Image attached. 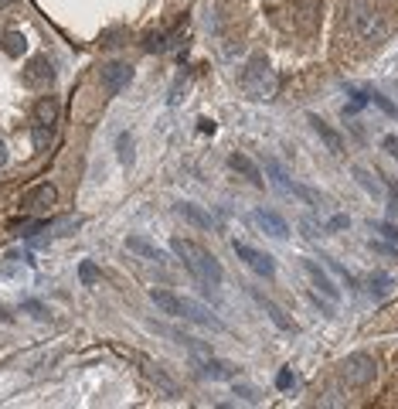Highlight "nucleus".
I'll return each mask as SVG.
<instances>
[{"label":"nucleus","mask_w":398,"mask_h":409,"mask_svg":"<svg viewBox=\"0 0 398 409\" xmlns=\"http://www.w3.org/2000/svg\"><path fill=\"white\" fill-rule=\"evenodd\" d=\"M242 93L248 99H255V102H269V99H276V89H279V78H276V69H272V61L269 55L263 52H255V55H248L246 69H242Z\"/></svg>","instance_id":"nucleus-2"},{"label":"nucleus","mask_w":398,"mask_h":409,"mask_svg":"<svg viewBox=\"0 0 398 409\" xmlns=\"http://www.w3.org/2000/svg\"><path fill=\"white\" fill-rule=\"evenodd\" d=\"M201 369H205V375L215 379V382H231V379L239 375V365L222 362V358H205V362H201Z\"/></svg>","instance_id":"nucleus-19"},{"label":"nucleus","mask_w":398,"mask_h":409,"mask_svg":"<svg viewBox=\"0 0 398 409\" xmlns=\"http://www.w3.org/2000/svg\"><path fill=\"white\" fill-rule=\"evenodd\" d=\"M276 386H279V389H289V386H293V375H289V372H279Z\"/></svg>","instance_id":"nucleus-39"},{"label":"nucleus","mask_w":398,"mask_h":409,"mask_svg":"<svg viewBox=\"0 0 398 409\" xmlns=\"http://www.w3.org/2000/svg\"><path fill=\"white\" fill-rule=\"evenodd\" d=\"M235 253H239V259L246 263L252 273H259V276H276V259L272 256L259 253V249H252V246H246V242H235Z\"/></svg>","instance_id":"nucleus-8"},{"label":"nucleus","mask_w":398,"mask_h":409,"mask_svg":"<svg viewBox=\"0 0 398 409\" xmlns=\"http://www.w3.org/2000/svg\"><path fill=\"white\" fill-rule=\"evenodd\" d=\"M392 287H395V280H392L388 273H371V276H368V293H371L375 300H385V297L392 293Z\"/></svg>","instance_id":"nucleus-22"},{"label":"nucleus","mask_w":398,"mask_h":409,"mask_svg":"<svg viewBox=\"0 0 398 409\" xmlns=\"http://www.w3.org/2000/svg\"><path fill=\"white\" fill-rule=\"evenodd\" d=\"M150 300L160 307V314H171V317H184V297H177L171 290H160V287H153L150 290Z\"/></svg>","instance_id":"nucleus-16"},{"label":"nucleus","mask_w":398,"mask_h":409,"mask_svg":"<svg viewBox=\"0 0 398 409\" xmlns=\"http://www.w3.org/2000/svg\"><path fill=\"white\" fill-rule=\"evenodd\" d=\"M371 102L378 106L381 113H388V117H392V119H398V109H395V106H392V99H388V96H381V93H375V96H371Z\"/></svg>","instance_id":"nucleus-30"},{"label":"nucleus","mask_w":398,"mask_h":409,"mask_svg":"<svg viewBox=\"0 0 398 409\" xmlns=\"http://www.w3.org/2000/svg\"><path fill=\"white\" fill-rule=\"evenodd\" d=\"M184 82H188V76H181L177 82H174L171 96H167V102H171V106H177V102H181V89H184Z\"/></svg>","instance_id":"nucleus-35"},{"label":"nucleus","mask_w":398,"mask_h":409,"mask_svg":"<svg viewBox=\"0 0 398 409\" xmlns=\"http://www.w3.org/2000/svg\"><path fill=\"white\" fill-rule=\"evenodd\" d=\"M11 4H14V0H0V7H11Z\"/></svg>","instance_id":"nucleus-42"},{"label":"nucleus","mask_w":398,"mask_h":409,"mask_svg":"<svg viewBox=\"0 0 398 409\" xmlns=\"http://www.w3.org/2000/svg\"><path fill=\"white\" fill-rule=\"evenodd\" d=\"M130 78H133V69L126 65V61H106V65H102V85H106L109 96L123 93Z\"/></svg>","instance_id":"nucleus-10"},{"label":"nucleus","mask_w":398,"mask_h":409,"mask_svg":"<svg viewBox=\"0 0 398 409\" xmlns=\"http://www.w3.org/2000/svg\"><path fill=\"white\" fill-rule=\"evenodd\" d=\"M235 396H242L246 403H259V392L252 389V386H242V382H235Z\"/></svg>","instance_id":"nucleus-33"},{"label":"nucleus","mask_w":398,"mask_h":409,"mask_svg":"<svg viewBox=\"0 0 398 409\" xmlns=\"http://www.w3.org/2000/svg\"><path fill=\"white\" fill-rule=\"evenodd\" d=\"M351 174H354V181H358V184H361V188H364V191H368L371 198H378V195H381V184L375 181V177H371V171H368V167L354 164V167H351Z\"/></svg>","instance_id":"nucleus-23"},{"label":"nucleus","mask_w":398,"mask_h":409,"mask_svg":"<svg viewBox=\"0 0 398 409\" xmlns=\"http://www.w3.org/2000/svg\"><path fill=\"white\" fill-rule=\"evenodd\" d=\"M347 225H351L347 215H334V218L327 222V232H341V229H347Z\"/></svg>","instance_id":"nucleus-34"},{"label":"nucleus","mask_w":398,"mask_h":409,"mask_svg":"<svg viewBox=\"0 0 398 409\" xmlns=\"http://www.w3.org/2000/svg\"><path fill=\"white\" fill-rule=\"evenodd\" d=\"M378 232L388 239V242H398V225H392V222H381L378 225Z\"/></svg>","instance_id":"nucleus-36"},{"label":"nucleus","mask_w":398,"mask_h":409,"mask_svg":"<svg viewBox=\"0 0 398 409\" xmlns=\"http://www.w3.org/2000/svg\"><path fill=\"white\" fill-rule=\"evenodd\" d=\"M123 246H126L136 259H147V263H167V256L160 253L153 242H147L143 235H126V242H123Z\"/></svg>","instance_id":"nucleus-15"},{"label":"nucleus","mask_w":398,"mask_h":409,"mask_svg":"<svg viewBox=\"0 0 398 409\" xmlns=\"http://www.w3.org/2000/svg\"><path fill=\"white\" fill-rule=\"evenodd\" d=\"M300 270H303V273H306V280L313 283V290H320L323 297L330 300V304H341V290L334 287V280H330V276L323 273V266L317 263V259H300Z\"/></svg>","instance_id":"nucleus-7"},{"label":"nucleus","mask_w":398,"mask_h":409,"mask_svg":"<svg viewBox=\"0 0 398 409\" xmlns=\"http://www.w3.org/2000/svg\"><path fill=\"white\" fill-rule=\"evenodd\" d=\"M20 311H28L31 317H38V321H48V307H44L41 300H24V304H20Z\"/></svg>","instance_id":"nucleus-28"},{"label":"nucleus","mask_w":398,"mask_h":409,"mask_svg":"<svg viewBox=\"0 0 398 409\" xmlns=\"http://www.w3.org/2000/svg\"><path fill=\"white\" fill-rule=\"evenodd\" d=\"M7 164V147H4V140H0V167Z\"/></svg>","instance_id":"nucleus-41"},{"label":"nucleus","mask_w":398,"mask_h":409,"mask_svg":"<svg viewBox=\"0 0 398 409\" xmlns=\"http://www.w3.org/2000/svg\"><path fill=\"white\" fill-rule=\"evenodd\" d=\"M55 205H58L55 184H38V188H31L28 195L20 198V208H24V215H44V212H52Z\"/></svg>","instance_id":"nucleus-6"},{"label":"nucleus","mask_w":398,"mask_h":409,"mask_svg":"<svg viewBox=\"0 0 398 409\" xmlns=\"http://www.w3.org/2000/svg\"><path fill=\"white\" fill-rule=\"evenodd\" d=\"M4 52L11 55V59H20L24 55V48H28V38H24V31H18V28H11V31H4Z\"/></svg>","instance_id":"nucleus-21"},{"label":"nucleus","mask_w":398,"mask_h":409,"mask_svg":"<svg viewBox=\"0 0 398 409\" xmlns=\"http://www.w3.org/2000/svg\"><path fill=\"white\" fill-rule=\"evenodd\" d=\"M184 321L201 324V328H215V331H222V328H225L218 317H211L208 307H201V304H194V300H184Z\"/></svg>","instance_id":"nucleus-17"},{"label":"nucleus","mask_w":398,"mask_h":409,"mask_svg":"<svg viewBox=\"0 0 398 409\" xmlns=\"http://www.w3.org/2000/svg\"><path fill=\"white\" fill-rule=\"evenodd\" d=\"M35 123H44V126H55L58 123V99L55 96H41L35 102Z\"/></svg>","instance_id":"nucleus-20"},{"label":"nucleus","mask_w":398,"mask_h":409,"mask_svg":"<svg viewBox=\"0 0 398 409\" xmlns=\"http://www.w3.org/2000/svg\"><path fill=\"white\" fill-rule=\"evenodd\" d=\"M371 249H375V253H385V256H398L395 246H388V242H378V239L371 242Z\"/></svg>","instance_id":"nucleus-37"},{"label":"nucleus","mask_w":398,"mask_h":409,"mask_svg":"<svg viewBox=\"0 0 398 409\" xmlns=\"http://www.w3.org/2000/svg\"><path fill=\"white\" fill-rule=\"evenodd\" d=\"M354 96H358V99H351V102L344 106V117H354V113H361V106L368 102V96H364V93H354Z\"/></svg>","instance_id":"nucleus-32"},{"label":"nucleus","mask_w":398,"mask_h":409,"mask_svg":"<svg viewBox=\"0 0 398 409\" xmlns=\"http://www.w3.org/2000/svg\"><path fill=\"white\" fill-rule=\"evenodd\" d=\"M381 147H385V150L398 160V136H385V140H381Z\"/></svg>","instance_id":"nucleus-38"},{"label":"nucleus","mask_w":398,"mask_h":409,"mask_svg":"<svg viewBox=\"0 0 398 409\" xmlns=\"http://www.w3.org/2000/svg\"><path fill=\"white\" fill-rule=\"evenodd\" d=\"M116 157H119V164H123V167H130V164H133V136L130 134L116 136Z\"/></svg>","instance_id":"nucleus-25"},{"label":"nucleus","mask_w":398,"mask_h":409,"mask_svg":"<svg viewBox=\"0 0 398 409\" xmlns=\"http://www.w3.org/2000/svg\"><path fill=\"white\" fill-rule=\"evenodd\" d=\"M252 222H255L265 235H272V239H286V235H289L286 218L279 212H272V208H255V212H252Z\"/></svg>","instance_id":"nucleus-11"},{"label":"nucleus","mask_w":398,"mask_h":409,"mask_svg":"<svg viewBox=\"0 0 398 409\" xmlns=\"http://www.w3.org/2000/svg\"><path fill=\"white\" fill-rule=\"evenodd\" d=\"M381 181H385V188L392 191V208L398 212V177H392V174H378Z\"/></svg>","instance_id":"nucleus-31"},{"label":"nucleus","mask_w":398,"mask_h":409,"mask_svg":"<svg viewBox=\"0 0 398 409\" xmlns=\"http://www.w3.org/2000/svg\"><path fill=\"white\" fill-rule=\"evenodd\" d=\"M323 259H327V266H330V270L337 273V276H341L344 283H351V287H358V280L351 276V270H344V266H341V263H337V259H334V256H323Z\"/></svg>","instance_id":"nucleus-29"},{"label":"nucleus","mask_w":398,"mask_h":409,"mask_svg":"<svg viewBox=\"0 0 398 409\" xmlns=\"http://www.w3.org/2000/svg\"><path fill=\"white\" fill-rule=\"evenodd\" d=\"M306 123H310V126H313V134H317L323 143H327V150H330V154H344V136L337 134L334 126H327V123H323L317 113H310V117H306Z\"/></svg>","instance_id":"nucleus-14"},{"label":"nucleus","mask_w":398,"mask_h":409,"mask_svg":"<svg viewBox=\"0 0 398 409\" xmlns=\"http://www.w3.org/2000/svg\"><path fill=\"white\" fill-rule=\"evenodd\" d=\"M265 171H269V184L279 191V195L286 198H296V201H306V205H313V208H323L327 205V198L320 195V191H313V188H306V184H300V181H293V177L283 171V164L279 160H265Z\"/></svg>","instance_id":"nucleus-3"},{"label":"nucleus","mask_w":398,"mask_h":409,"mask_svg":"<svg viewBox=\"0 0 398 409\" xmlns=\"http://www.w3.org/2000/svg\"><path fill=\"white\" fill-rule=\"evenodd\" d=\"M303 229H306V239H317V235H320L317 229H313V222H303Z\"/></svg>","instance_id":"nucleus-40"},{"label":"nucleus","mask_w":398,"mask_h":409,"mask_svg":"<svg viewBox=\"0 0 398 409\" xmlns=\"http://www.w3.org/2000/svg\"><path fill=\"white\" fill-rule=\"evenodd\" d=\"M347 18H351V31L358 38H371L378 31V14H375L371 0H351L347 4Z\"/></svg>","instance_id":"nucleus-5"},{"label":"nucleus","mask_w":398,"mask_h":409,"mask_svg":"<svg viewBox=\"0 0 398 409\" xmlns=\"http://www.w3.org/2000/svg\"><path fill=\"white\" fill-rule=\"evenodd\" d=\"M171 249H174V256L188 266V273L198 283H205V287H218V283H222L225 270H222V263H218L205 246H198L194 239H181V235H177L171 242Z\"/></svg>","instance_id":"nucleus-1"},{"label":"nucleus","mask_w":398,"mask_h":409,"mask_svg":"<svg viewBox=\"0 0 398 409\" xmlns=\"http://www.w3.org/2000/svg\"><path fill=\"white\" fill-rule=\"evenodd\" d=\"M341 375L351 386H371L378 379V362L368 351H351L341 362Z\"/></svg>","instance_id":"nucleus-4"},{"label":"nucleus","mask_w":398,"mask_h":409,"mask_svg":"<svg viewBox=\"0 0 398 409\" xmlns=\"http://www.w3.org/2000/svg\"><path fill=\"white\" fill-rule=\"evenodd\" d=\"M248 297H252V300L259 304V311H263L265 317H269V321H272V324L279 328V331H296V324H293V317H286V311H283V307H279L276 300H269V297H265L263 290H255V287H248Z\"/></svg>","instance_id":"nucleus-9"},{"label":"nucleus","mask_w":398,"mask_h":409,"mask_svg":"<svg viewBox=\"0 0 398 409\" xmlns=\"http://www.w3.org/2000/svg\"><path fill=\"white\" fill-rule=\"evenodd\" d=\"M177 215H181V218H188L191 225L205 229V232H208V229H215V218H211L201 205H194V201H181V205H177Z\"/></svg>","instance_id":"nucleus-18"},{"label":"nucleus","mask_w":398,"mask_h":409,"mask_svg":"<svg viewBox=\"0 0 398 409\" xmlns=\"http://www.w3.org/2000/svg\"><path fill=\"white\" fill-rule=\"evenodd\" d=\"M228 167H231L235 174H242V177H246V181L252 184V188H265V177H263V171H259V164H255L252 157H246V154H239V150H235V154L228 157Z\"/></svg>","instance_id":"nucleus-12"},{"label":"nucleus","mask_w":398,"mask_h":409,"mask_svg":"<svg viewBox=\"0 0 398 409\" xmlns=\"http://www.w3.org/2000/svg\"><path fill=\"white\" fill-rule=\"evenodd\" d=\"M31 140H35V147L44 150L48 143H52V126H44V123H35V130H31Z\"/></svg>","instance_id":"nucleus-27"},{"label":"nucleus","mask_w":398,"mask_h":409,"mask_svg":"<svg viewBox=\"0 0 398 409\" xmlns=\"http://www.w3.org/2000/svg\"><path fill=\"white\" fill-rule=\"evenodd\" d=\"M78 280H82L85 287H99V283H102V273H99V266H95L92 259H82V263H78Z\"/></svg>","instance_id":"nucleus-24"},{"label":"nucleus","mask_w":398,"mask_h":409,"mask_svg":"<svg viewBox=\"0 0 398 409\" xmlns=\"http://www.w3.org/2000/svg\"><path fill=\"white\" fill-rule=\"evenodd\" d=\"M184 38H188V24H177L171 35H164V41H160V52H174V48H181V45H184Z\"/></svg>","instance_id":"nucleus-26"},{"label":"nucleus","mask_w":398,"mask_h":409,"mask_svg":"<svg viewBox=\"0 0 398 409\" xmlns=\"http://www.w3.org/2000/svg\"><path fill=\"white\" fill-rule=\"evenodd\" d=\"M24 82H28V85H48V82H55L52 61L44 59V55H35V59L24 65Z\"/></svg>","instance_id":"nucleus-13"}]
</instances>
